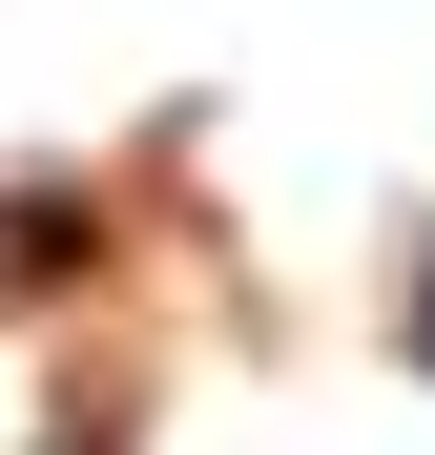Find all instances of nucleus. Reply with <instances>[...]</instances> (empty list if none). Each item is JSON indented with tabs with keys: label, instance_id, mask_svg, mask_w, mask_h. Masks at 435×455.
Listing matches in <instances>:
<instances>
[{
	"label": "nucleus",
	"instance_id": "1",
	"mask_svg": "<svg viewBox=\"0 0 435 455\" xmlns=\"http://www.w3.org/2000/svg\"><path fill=\"white\" fill-rule=\"evenodd\" d=\"M0 269H84V207H62V187H42V207H0Z\"/></svg>",
	"mask_w": 435,
	"mask_h": 455
},
{
	"label": "nucleus",
	"instance_id": "2",
	"mask_svg": "<svg viewBox=\"0 0 435 455\" xmlns=\"http://www.w3.org/2000/svg\"><path fill=\"white\" fill-rule=\"evenodd\" d=\"M415 352H435V269H415Z\"/></svg>",
	"mask_w": 435,
	"mask_h": 455
}]
</instances>
